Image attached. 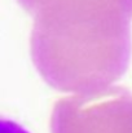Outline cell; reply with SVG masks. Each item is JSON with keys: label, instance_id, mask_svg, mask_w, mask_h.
<instances>
[{"label": "cell", "instance_id": "1", "mask_svg": "<svg viewBox=\"0 0 132 133\" xmlns=\"http://www.w3.org/2000/svg\"><path fill=\"white\" fill-rule=\"evenodd\" d=\"M30 36L31 59L44 82L66 94L114 87L131 61L132 17L117 10L38 13Z\"/></svg>", "mask_w": 132, "mask_h": 133}, {"label": "cell", "instance_id": "2", "mask_svg": "<svg viewBox=\"0 0 132 133\" xmlns=\"http://www.w3.org/2000/svg\"><path fill=\"white\" fill-rule=\"evenodd\" d=\"M52 133H132V96L115 87L67 94L52 114Z\"/></svg>", "mask_w": 132, "mask_h": 133}, {"label": "cell", "instance_id": "3", "mask_svg": "<svg viewBox=\"0 0 132 133\" xmlns=\"http://www.w3.org/2000/svg\"><path fill=\"white\" fill-rule=\"evenodd\" d=\"M33 16L52 10L105 9L126 13L132 17V0H17Z\"/></svg>", "mask_w": 132, "mask_h": 133}, {"label": "cell", "instance_id": "4", "mask_svg": "<svg viewBox=\"0 0 132 133\" xmlns=\"http://www.w3.org/2000/svg\"><path fill=\"white\" fill-rule=\"evenodd\" d=\"M0 133H30L26 131L22 125H20L18 123L10 120V119H5V118H0Z\"/></svg>", "mask_w": 132, "mask_h": 133}]
</instances>
